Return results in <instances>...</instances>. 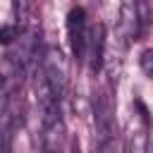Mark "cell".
<instances>
[{
	"label": "cell",
	"instance_id": "6da1fadb",
	"mask_svg": "<svg viewBox=\"0 0 153 153\" xmlns=\"http://www.w3.org/2000/svg\"><path fill=\"white\" fill-rule=\"evenodd\" d=\"M67 141V127L60 112V105L43 110V129H41V151L43 153H62Z\"/></svg>",
	"mask_w": 153,
	"mask_h": 153
},
{
	"label": "cell",
	"instance_id": "7a4b0ae2",
	"mask_svg": "<svg viewBox=\"0 0 153 153\" xmlns=\"http://www.w3.org/2000/svg\"><path fill=\"white\" fill-rule=\"evenodd\" d=\"M38 67H41V72L45 74V79H48L50 88L55 91V96L62 98V93H65V88H67V76H69V72H67V60H65L62 50L55 48V45L45 48V50L41 53V65H38Z\"/></svg>",
	"mask_w": 153,
	"mask_h": 153
},
{
	"label": "cell",
	"instance_id": "3957f363",
	"mask_svg": "<svg viewBox=\"0 0 153 153\" xmlns=\"http://www.w3.org/2000/svg\"><path fill=\"white\" fill-rule=\"evenodd\" d=\"M88 19H86V10L84 7H72L67 14V38H69V48L72 55L76 57V62L86 60V48H88Z\"/></svg>",
	"mask_w": 153,
	"mask_h": 153
},
{
	"label": "cell",
	"instance_id": "277c9868",
	"mask_svg": "<svg viewBox=\"0 0 153 153\" xmlns=\"http://www.w3.org/2000/svg\"><path fill=\"white\" fill-rule=\"evenodd\" d=\"M93 127H96L98 146L100 143H108V141H115V136H117L115 105H112V98H110L108 91H103L96 98V103H93Z\"/></svg>",
	"mask_w": 153,
	"mask_h": 153
},
{
	"label": "cell",
	"instance_id": "5b68a950",
	"mask_svg": "<svg viewBox=\"0 0 153 153\" xmlns=\"http://www.w3.org/2000/svg\"><path fill=\"white\" fill-rule=\"evenodd\" d=\"M141 33H143V26H141V19H139V12H136V2L134 0H122L120 17H117V36L122 38V48L139 41Z\"/></svg>",
	"mask_w": 153,
	"mask_h": 153
},
{
	"label": "cell",
	"instance_id": "8992f818",
	"mask_svg": "<svg viewBox=\"0 0 153 153\" xmlns=\"http://www.w3.org/2000/svg\"><path fill=\"white\" fill-rule=\"evenodd\" d=\"M86 57H88V67L93 74L103 69V60H105V26L103 24H96L88 33Z\"/></svg>",
	"mask_w": 153,
	"mask_h": 153
},
{
	"label": "cell",
	"instance_id": "52a82bcc",
	"mask_svg": "<svg viewBox=\"0 0 153 153\" xmlns=\"http://www.w3.org/2000/svg\"><path fill=\"white\" fill-rule=\"evenodd\" d=\"M19 74H22V69H14L12 74H5V72L0 69V112L10 105V93L14 91ZM19 79H22V76H19Z\"/></svg>",
	"mask_w": 153,
	"mask_h": 153
},
{
	"label": "cell",
	"instance_id": "ba28073f",
	"mask_svg": "<svg viewBox=\"0 0 153 153\" xmlns=\"http://www.w3.org/2000/svg\"><path fill=\"white\" fill-rule=\"evenodd\" d=\"M129 153H148V124L136 129L129 139Z\"/></svg>",
	"mask_w": 153,
	"mask_h": 153
},
{
	"label": "cell",
	"instance_id": "9c48e42d",
	"mask_svg": "<svg viewBox=\"0 0 153 153\" xmlns=\"http://www.w3.org/2000/svg\"><path fill=\"white\" fill-rule=\"evenodd\" d=\"M31 7H33V0H12V12H14V17H17L19 24H24L29 19Z\"/></svg>",
	"mask_w": 153,
	"mask_h": 153
},
{
	"label": "cell",
	"instance_id": "30bf717a",
	"mask_svg": "<svg viewBox=\"0 0 153 153\" xmlns=\"http://www.w3.org/2000/svg\"><path fill=\"white\" fill-rule=\"evenodd\" d=\"M19 38V29L14 24H2L0 26V45H12Z\"/></svg>",
	"mask_w": 153,
	"mask_h": 153
},
{
	"label": "cell",
	"instance_id": "8fae6325",
	"mask_svg": "<svg viewBox=\"0 0 153 153\" xmlns=\"http://www.w3.org/2000/svg\"><path fill=\"white\" fill-rule=\"evenodd\" d=\"M139 65H141V72H143L148 79H153V48H146V50L141 53Z\"/></svg>",
	"mask_w": 153,
	"mask_h": 153
},
{
	"label": "cell",
	"instance_id": "7c38bea8",
	"mask_svg": "<svg viewBox=\"0 0 153 153\" xmlns=\"http://www.w3.org/2000/svg\"><path fill=\"white\" fill-rule=\"evenodd\" d=\"M98 151H100V153H117V143H115V141L100 143V146H98Z\"/></svg>",
	"mask_w": 153,
	"mask_h": 153
},
{
	"label": "cell",
	"instance_id": "4fadbf2b",
	"mask_svg": "<svg viewBox=\"0 0 153 153\" xmlns=\"http://www.w3.org/2000/svg\"><path fill=\"white\" fill-rule=\"evenodd\" d=\"M7 151H10V148H7V136L0 131V153H7Z\"/></svg>",
	"mask_w": 153,
	"mask_h": 153
},
{
	"label": "cell",
	"instance_id": "5bb4252c",
	"mask_svg": "<svg viewBox=\"0 0 153 153\" xmlns=\"http://www.w3.org/2000/svg\"><path fill=\"white\" fill-rule=\"evenodd\" d=\"M72 153H79V146H74V148H72Z\"/></svg>",
	"mask_w": 153,
	"mask_h": 153
}]
</instances>
